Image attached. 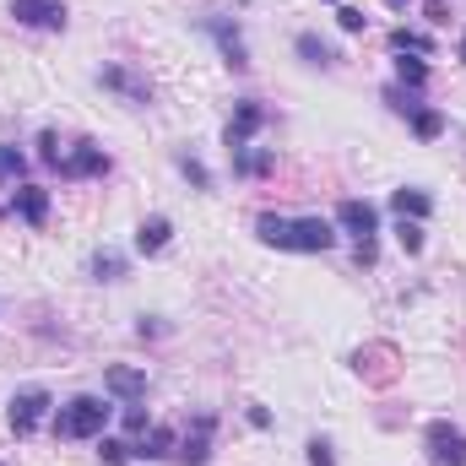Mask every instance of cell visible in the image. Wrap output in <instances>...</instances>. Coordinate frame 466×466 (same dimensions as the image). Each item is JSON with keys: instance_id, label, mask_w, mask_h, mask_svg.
<instances>
[{"instance_id": "cell-25", "label": "cell", "mask_w": 466, "mask_h": 466, "mask_svg": "<svg viewBox=\"0 0 466 466\" xmlns=\"http://www.w3.org/2000/svg\"><path fill=\"white\" fill-rule=\"evenodd\" d=\"M93 271H98L104 282H119V271H125V266H119V255H93Z\"/></svg>"}, {"instance_id": "cell-30", "label": "cell", "mask_w": 466, "mask_h": 466, "mask_svg": "<svg viewBox=\"0 0 466 466\" xmlns=\"http://www.w3.org/2000/svg\"><path fill=\"white\" fill-rule=\"evenodd\" d=\"M125 429H130V434H147V429H152V423H147V412H141L136 401H130V412H125Z\"/></svg>"}, {"instance_id": "cell-24", "label": "cell", "mask_w": 466, "mask_h": 466, "mask_svg": "<svg viewBox=\"0 0 466 466\" xmlns=\"http://www.w3.org/2000/svg\"><path fill=\"white\" fill-rule=\"evenodd\" d=\"M98 461L104 466H125L130 461V445H119V440H98Z\"/></svg>"}, {"instance_id": "cell-3", "label": "cell", "mask_w": 466, "mask_h": 466, "mask_svg": "<svg viewBox=\"0 0 466 466\" xmlns=\"http://www.w3.org/2000/svg\"><path fill=\"white\" fill-rule=\"evenodd\" d=\"M423 445H429V466H466V434L445 418L423 429Z\"/></svg>"}, {"instance_id": "cell-15", "label": "cell", "mask_w": 466, "mask_h": 466, "mask_svg": "<svg viewBox=\"0 0 466 466\" xmlns=\"http://www.w3.org/2000/svg\"><path fill=\"white\" fill-rule=\"evenodd\" d=\"M174 451V429H147L136 445H130V456H141V461H163Z\"/></svg>"}, {"instance_id": "cell-31", "label": "cell", "mask_w": 466, "mask_h": 466, "mask_svg": "<svg viewBox=\"0 0 466 466\" xmlns=\"http://www.w3.org/2000/svg\"><path fill=\"white\" fill-rule=\"evenodd\" d=\"M385 5H407V0H385Z\"/></svg>"}, {"instance_id": "cell-7", "label": "cell", "mask_w": 466, "mask_h": 466, "mask_svg": "<svg viewBox=\"0 0 466 466\" xmlns=\"http://www.w3.org/2000/svg\"><path fill=\"white\" fill-rule=\"evenodd\" d=\"M337 228H348L358 244H374V233H380V212H374L369 201H342V207H337Z\"/></svg>"}, {"instance_id": "cell-27", "label": "cell", "mask_w": 466, "mask_h": 466, "mask_svg": "<svg viewBox=\"0 0 466 466\" xmlns=\"http://www.w3.org/2000/svg\"><path fill=\"white\" fill-rule=\"evenodd\" d=\"M337 22H342V33H363V22H369V16H363L358 5H342V11H337Z\"/></svg>"}, {"instance_id": "cell-9", "label": "cell", "mask_w": 466, "mask_h": 466, "mask_svg": "<svg viewBox=\"0 0 466 466\" xmlns=\"http://www.w3.org/2000/svg\"><path fill=\"white\" fill-rule=\"evenodd\" d=\"M11 212H22L27 228H44V218H49V190H44V185H16V190H11Z\"/></svg>"}, {"instance_id": "cell-21", "label": "cell", "mask_w": 466, "mask_h": 466, "mask_svg": "<svg viewBox=\"0 0 466 466\" xmlns=\"http://www.w3.org/2000/svg\"><path fill=\"white\" fill-rule=\"evenodd\" d=\"M299 55H304L309 66H331V49H326L315 33H299Z\"/></svg>"}, {"instance_id": "cell-29", "label": "cell", "mask_w": 466, "mask_h": 466, "mask_svg": "<svg viewBox=\"0 0 466 466\" xmlns=\"http://www.w3.org/2000/svg\"><path fill=\"white\" fill-rule=\"evenodd\" d=\"M423 16H429L434 27H445V22H451V5H445V0H429V5H423Z\"/></svg>"}, {"instance_id": "cell-11", "label": "cell", "mask_w": 466, "mask_h": 466, "mask_svg": "<svg viewBox=\"0 0 466 466\" xmlns=\"http://www.w3.org/2000/svg\"><path fill=\"white\" fill-rule=\"evenodd\" d=\"M207 27H212V38H218V49H223V60H228L233 71H244V66H249V49H244V38H238V27H228V16H207Z\"/></svg>"}, {"instance_id": "cell-5", "label": "cell", "mask_w": 466, "mask_h": 466, "mask_svg": "<svg viewBox=\"0 0 466 466\" xmlns=\"http://www.w3.org/2000/svg\"><path fill=\"white\" fill-rule=\"evenodd\" d=\"M60 174H66V179H98V174H109V152H104L98 141H76V147L66 152Z\"/></svg>"}, {"instance_id": "cell-19", "label": "cell", "mask_w": 466, "mask_h": 466, "mask_svg": "<svg viewBox=\"0 0 466 466\" xmlns=\"http://www.w3.org/2000/svg\"><path fill=\"white\" fill-rule=\"evenodd\" d=\"M22 168H27V157H22L16 147H5V141H0V185H16V179H22Z\"/></svg>"}, {"instance_id": "cell-17", "label": "cell", "mask_w": 466, "mask_h": 466, "mask_svg": "<svg viewBox=\"0 0 466 466\" xmlns=\"http://www.w3.org/2000/svg\"><path fill=\"white\" fill-rule=\"evenodd\" d=\"M412 130H418V141H440L445 136V115L440 109H412Z\"/></svg>"}, {"instance_id": "cell-28", "label": "cell", "mask_w": 466, "mask_h": 466, "mask_svg": "<svg viewBox=\"0 0 466 466\" xmlns=\"http://www.w3.org/2000/svg\"><path fill=\"white\" fill-rule=\"evenodd\" d=\"M309 466H337V456H331L326 440H309Z\"/></svg>"}, {"instance_id": "cell-16", "label": "cell", "mask_w": 466, "mask_h": 466, "mask_svg": "<svg viewBox=\"0 0 466 466\" xmlns=\"http://www.w3.org/2000/svg\"><path fill=\"white\" fill-rule=\"evenodd\" d=\"M207 440H212V418H196V434H190V440H185V451H179L185 466H207V456H212V451H207Z\"/></svg>"}, {"instance_id": "cell-2", "label": "cell", "mask_w": 466, "mask_h": 466, "mask_svg": "<svg viewBox=\"0 0 466 466\" xmlns=\"http://www.w3.org/2000/svg\"><path fill=\"white\" fill-rule=\"evenodd\" d=\"M109 401L104 396H76V401H66L60 412H55V434L60 440H98L104 429H109Z\"/></svg>"}, {"instance_id": "cell-18", "label": "cell", "mask_w": 466, "mask_h": 466, "mask_svg": "<svg viewBox=\"0 0 466 466\" xmlns=\"http://www.w3.org/2000/svg\"><path fill=\"white\" fill-rule=\"evenodd\" d=\"M390 49H396V55H429L434 44H429L423 33H412V27H396V33H390Z\"/></svg>"}, {"instance_id": "cell-23", "label": "cell", "mask_w": 466, "mask_h": 466, "mask_svg": "<svg viewBox=\"0 0 466 466\" xmlns=\"http://www.w3.org/2000/svg\"><path fill=\"white\" fill-rule=\"evenodd\" d=\"M38 157H44L49 168H60V163H66V152H60V136H55V130H44V136H38Z\"/></svg>"}, {"instance_id": "cell-12", "label": "cell", "mask_w": 466, "mask_h": 466, "mask_svg": "<svg viewBox=\"0 0 466 466\" xmlns=\"http://www.w3.org/2000/svg\"><path fill=\"white\" fill-rule=\"evenodd\" d=\"M104 87H115V93H125L130 104H152V82L130 76L125 66H109V71H104Z\"/></svg>"}, {"instance_id": "cell-22", "label": "cell", "mask_w": 466, "mask_h": 466, "mask_svg": "<svg viewBox=\"0 0 466 466\" xmlns=\"http://www.w3.org/2000/svg\"><path fill=\"white\" fill-rule=\"evenodd\" d=\"M396 244H401L407 255H418V249H423V223H407V218H401V228H396Z\"/></svg>"}, {"instance_id": "cell-13", "label": "cell", "mask_w": 466, "mask_h": 466, "mask_svg": "<svg viewBox=\"0 0 466 466\" xmlns=\"http://www.w3.org/2000/svg\"><path fill=\"white\" fill-rule=\"evenodd\" d=\"M390 207H396V218H407V223H423V218L434 212V196L407 185V190H396V196H390Z\"/></svg>"}, {"instance_id": "cell-6", "label": "cell", "mask_w": 466, "mask_h": 466, "mask_svg": "<svg viewBox=\"0 0 466 466\" xmlns=\"http://www.w3.org/2000/svg\"><path fill=\"white\" fill-rule=\"evenodd\" d=\"M266 125V109L255 104V98H238V109H233V119H228V130H223V141H228V152L238 157L244 147H249V136Z\"/></svg>"}, {"instance_id": "cell-4", "label": "cell", "mask_w": 466, "mask_h": 466, "mask_svg": "<svg viewBox=\"0 0 466 466\" xmlns=\"http://www.w3.org/2000/svg\"><path fill=\"white\" fill-rule=\"evenodd\" d=\"M11 434L16 440H27V434H38V423L49 418V390H38V385H27V390H16L11 396Z\"/></svg>"}, {"instance_id": "cell-26", "label": "cell", "mask_w": 466, "mask_h": 466, "mask_svg": "<svg viewBox=\"0 0 466 466\" xmlns=\"http://www.w3.org/2000/svg\"><path fill=\"white\" fill-rule=\"evenodd\" d=\"M179 168H185V179H190L196 190H207V185H212V174H207V168H201L196 157H179Z\"/></svg>"}, {"instance_id": "cell-14", "label": "cell", "mask_w": 466, "mask_h": 466, "mask_svg": "<svg viewBox=\"0 0 466 466\" xmlns=\"http://www.w3.org/2000/svg\"><path fill=\"white\" fill-rule=\"evenodd\" d=\"M168 238H174V223H168V218H147V223L136 228V249H141V255H163Z\"/></svg>"}, {"instance_id": "cell-8", "label": "cell", "mask_w": 466, "mask_h": 466, "mask_svg": "<svg viewBox=\"0 0 466 466\" xmlns=\"http://www.w3.org/2000/svg\"><path fill=\"white\" fill-rule=\"evenodd\" d=\"M11 16L27 27H66V0H11Z\"/></svg>"}, {"instance_id": "cell-1", "label": "cell", "mask_w": 466, "mask_h": 466, "mask_svg": "<svg viewBox=\"0 0 466 466\" xmlns=\"http://www.w3.org/2000/svg\"><path fill=\"white\" fill-rule=\"evenodd\" d=\"M255 233H260V244H271V249H299V255H326L331 244H337V228L326 223V218H277V212H260L255 218Z\"/></svg>"}, {"instance_id": "cell-10", "label": "cell", "mask_w": 466, "mask_h": 466, "mask_svg": "<svg viewBox=\"0 0 466 466\" xmlns=\"http://www.w3.org/2000/svg\"><path fill=\"white\" fill-rule=\"evenodd\" d=\"M104 390L119 396V401H141V396H147V374L130 369V363H115V369L104 374Z\"/></svg>"}, {"instance_id": "cell-20", "label": "cell", "mask_w": 466, "mask_h": 466, "mask_svg": "<svg viewBox=\"0 0 466 466\" xmlns=\"http://www.w3.org/2000/svg\"><path fill=\"white\" fill-rule=\"evenodd\" d=\"M396 82H401V87H412V93H418V87H423V82H429V66H423V60H396Z\"/></svg>"}, {"instance_id": "cell-32", "label": "cell", "mask_w": 466, "mask_h": 466, "mask_svg": "<svg viewBox=\"0 0 466 466\" xmlns=\"http://www.w3.org/2000/svg\"><path fill=\"white\" fill-rule=\"evenodd\" d=\"M461 60H466V38H461Z\"/></svg>"}]
</instances>
